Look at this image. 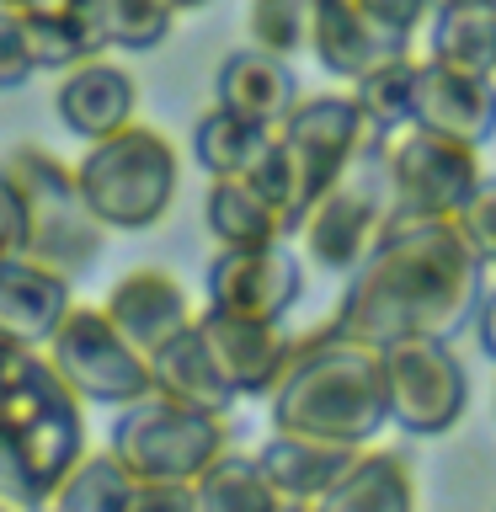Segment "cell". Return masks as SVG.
<instances>
[{"label":"cell","instance_id":"1","mask_svg":"<svg viewBox=\"0 0 496 512\" xmlns=\"http://www.w3.org/2000/svg\"><path fill=\"white\" fill-rule=\"evenodd\" d=\"M486 267L464 246L454 219H390L379 246L347 272L331 326L368 347L406 336H454L470 326Z\"/></svg>","mask_w":496,"mask_h":512},{"label":"cell","instance_id":"2","mask_svg":"<svg viewBox=\"0 0 496 512\" xmlns=\"http://www.w3.org/2000/svg\"><path fill=\"white\" fill-rule=\"evenodd\" d=\"M267 416H272V432H299V438L368 448L390 427L379 347L352 342L331 320L294 336L288 368L267 395Z\"/></svg>","mask_w":496,"mask_h":512},{"label":"cell","instance_id":"3","mask_svg":"<svg viewBox=\"0 0 496 512\" xmlns=\"http://www.w3.org/2000/svg\"><path fill=\"white\" fill-rule=\"evenodd\" d=\"M86 454V406L48 368L43 352L11 347L0 363V459L16 502H43L54 480Z\"/></svg>","mask_w":496,"mask_h":512},{"label":"cell","instance_id":"4","mask_svg":"<svg viewBox=\"0 0 496 512\" xmlns=\"http://www.w3.org/2000/svg\"><path fill=\"white\" fill-rule=\"evenodd\" d=\"M75 187L107 235L155 230L182 192V150L166 128L134 118L118 134L86 144V155L75 160Z\"/></svg>","mask_w":496,"mask_h":512},{"label":"cell","instance_id":"5","mask_svg":"<svg viewBox=\"0 0 496 512\" xmlns=\"http://www.w3.org/2000/svg\"><path fill=\"white\" fill-rule=\"evenodd\" d=\"M0 171L22 203V256L59 272L64 283H80L86 272L102 267L107 230L80 198L70 160H59L43 144H11Z\"/></svg>","mask_w":496,"mask_h":512},{"label":"cell","instance_id":"6","mask_svg":"<svg viewBox=\"0 0 496 512\" xmlns=\"http://www.w3.org/2000/svg\"><path fill=\"white\" fill-rule=\"evenodd\" d=\"M230 448V416L198 411L166 395H139L112 411L107 454L128 470V480H192Z\"/></svg>","mask_w":496,"mask_h":512},{"label":"cell","instance_id":"7","mask_svg":"<svg viewBox=\"0 0 496 512\" xmlns=\"http://www.w3.org/2000/svg\"><path fill=\"white\" fill-rule=\"evenodd\" d=\"M390 224V171H384V134H368L358 160L320 192L299 214L294 240L299 256H310L326 272H352L368 251L379 246Z\"/></svg>","mask_w":496,"mask_h":512},{"label":"cell","instance_id":"8","mask_svg":"<svg viewBox=\"0 0 496 512\" xmlns=\"http://www.w3.org/2000/svg\"><path fill=\"white\" fill-rule=\"evenodd\" d=\"M384 411L411 438H448L470 411V374L448 336H406L379 347Z\"/></svg>","mask_w":496,"mask_h":512},{"label":"cell","instance_id":"9","mask_svg":"<svg viewBox=\"0 0 496 512\" xmlns=\"http://www.w3.org/2000/svg\"><path fill=\"white\" fill-rule=\"evenodd\" d=\"M48 368L70 384L80 406H107L118 411L128 400L150 395V358L123 342V331L102 315V304H70L54 336L43 342Z\"/></svg>","mask_w":496,"mask_h":512},{"label":"cell","instance_id":"10","mask_svg":"<svg viewBox=\"0 0 496 512\" xmlns=\"http://www.w3.org/2000/svg\"><path fill=\"white\" fill-rule=\"evenodd\" d=\"M384 171H390V219H454L486 176L475 144L416 123L384 139Z\"/></svg>","mask_w":496,"mask_h":512},{"label":"cell","instance_id":"11","mask_svg":"<svg viewBox=\"0 0 496 512\" xmlns=\"http://www.w3.org/2000/svg\"><path fill=\"white\" fill-rule=\"evenodd\" d=\"M304 299V256L294 240L267 246H214L203 267V304L224 315L283 326Z\"/></svg>","mask_w":496,"mask_h":512},{"label":"cell","instance_id":"12","mask_svg":"<svg viewBox=\"0 0 496 512\" xmlns=\"http://www.w3.org/2000/svg\"><path fill=\"white\" fill-rule=\"evenodd\" d=\"M368 134H374V128H368V118L358 112V102H352V91H310V96L299 91V102L288 107V118L278 123V144L299 171L304 208L358 160Z\"/></svg>","mask_w":496,"mask_h":512},{"label":"cell","instance_id":"13","mask_svg":"<svg viewBox=\"0 0 496 512\" xmlns=\"http://www.w3.org/2000/svg\"><path fill=\"white\" fill-rule=\"evenodd\" d=\"M198 336L208 347V358L224 374V384L235 390V400H267L278 374L288 368L294 336L272 320H246V315H224V310H198Z\"/></svg>","mask_w":496,"mask_h":512},{"label":"cell","instance_id":"14","mask_svg":"<svg viewBox=\"0 0 496 512\" xmlns=\"http://www.w3.org/2000/svg\"><path fill=\"white\" fill-rule=\"evenodd\" d=\"M54 118L70 128L80 144L118 134L123 123L139 118V80L123 59L112 54H91L70 64L54 86Z\"/></svg>","mask_w":496,"mask_h":512},{"label":"cell","instance_id":"15","mask_svg":"<svg viewBox=\"0 0 496 512\" xmlns=\"http://www.w3.org/2000/svg\"><path fill=\"white\" fill-rule=\"evenodd\" d=\"M411 123L486 150V144L496 139V75L443 70V64H427L422 54H416Z\"/></svg>","mask_w":496,"mask_h":512},{"label":"cell","instance_id":"16","mask_svg":"<svg viewBox=\"0 0 496 512\" xmlns=\"http://www.w3.org/2000/svg\"><path fill=\"white\" fill-rule=\"evenodd\" d=\"M102 315L123 331V342H134L144 358H150L155 347H166L176 331H187L192 320H198V304H192V294L182 288L176 272L134 267V272H123V278L107 288Z\"/></svg>","mask_w":496,"mask_h":512},{"label":"cell","instance_id":"17","mask_svg":"<svg viewBox=\"0 0 496 512\" xmlns=\"http://www.w3.org/2000/svg\"><path fill=\"white\" fill-rule=\"evenodd\" d=\"M75 304V283H64L59 272H48L32 256H6L0 262V342L43 352L54 336L64 310Z\"/></svg>","mask_w":496,"mask_h":512},{"label":"cell","instance_id":"18","mask_svg":"<svg viewBox=\"0 0 496 512\" xmlns=\"http://www.w3.org/2000/svg\"><path fill=\"white\" fill-rule=\"evenodd\" d=\"M294 102H299L294 59L267 54V48H256V43H246V48H235V54L219 59V70H214V107L235 112V118H246V123L278 128Z\"/></svg>","mask_w":496,"mask_h":512},{"label":"cell","instance_id":"19","mask_svg":"<svg viewBox=\"0 0 496 512\" xmlns=\"http://www.w3.org/2000/svg\"><path fill=\"white\" fill-rule=\"evenodd\" d=\"M304 54H315V64L331 80L352 86V80L368 75L374 64L395 59V54H411V48L400 43V38H390L379 22H368L358 0H315L310 43H304Z\"/></svg>","mask_w":496,"mask_h":512},{"label":"cell","instance_id":"20","mask_svg":"<svg viewBox=\"0 0 496 512\" xmlns=\"http://www.w3.org/2000/svg\"><path fill=\"white\" fill-rule=\"evenodd\" d=\"M358 459V448L347 443H326V438H299V432H272L256 448L267 486L278 491V502L288 507H310L315 496H326L336 480L347 475V464Z\"/></svg>","mask_w":496,"mask_h":512},{"label":"cell","instance_id":"21","mask_svg":"<svg viewBox=\"0 0 496 512\" xmlns=\"http://www.w3.org/2000/svg\"><path fill=\"white\" fill-rule=\"evenodd\" d=\"M304 512H416V475L411 459L395 448H358L347 475Z\"/></svg>","mask_w":496,"mask_h":512},{"label":"cell","instance_id":"22","mask_svg":"<svg viewBox=\"0 0 496 512\" xmlns=\"http://www.w3.org/2000/svg\"><path fill=\"white\" fill-rule=\"evenodd\" d=\"M203 230L214 246H267V240H294L278 208L251 187V176H208L203 187Z\"/></svg>","mask_w":496,"mask_h":512},{"label":"cell","instance_id":"23","mask_svg":"<svg viewBox=\"0 0 496 512\" xmlns=\"http://www.w3.org/2000/svg\"><path fill=\"white\" fill-rule=\"evenodd\" d=\"M150 390L166 400H182V406H198V411H219V416H230L235 406V390L224 384L214 358H208L198 320L187 331H176L166 347L150 352Z\"/></svg>","mask_w":496,"mask_h":512},{"label":"cell","instance_id":"24","mask_svg":"<svg viewBox=\"0 0 496 512\" xmlns=\"http://www.w3.org/2000/svg\"><path fill=\"white\" fill-rule=\"evenodd\" d=\"M416 43H422L427 64L496 75V6H432Z\"/></svg>","mask_w":496,"mask_h":512},{"label":"cell","instance_id":"25","mask_svg":"<svg viewBox=\"0 0 496 512\" xmlns=\"http://www.w3.org/2000/svg\"><path fill=\"white\" fill-rule=\"evenodd\" d=\"M272 144V128L262 123H246L235 118V112H224L208 102L198 112V123H192V160H198L203 176H246L262 150Z\"/></svg>","mask_w":496,"mask_h":512},{"label":"cell","instance_id":"26","mask_svg":"<svg viewBox=\"0 0 496 512\" xmlns=\"http://www.w3.org/2000/svg\"><path fill=\"white\" fill-rule=\"evenodd\" d=\"M192 496H198V512H283L288 507L267 486L256 454H235V448H224L208 470L192 475Z\"/></svg>","mask_w":496,"mask_h":512},{"label":"cell","instance_id":"27","mask_svg":"<svg viewBox=\"0 0 496 512\" xmlns=\"http://www.w3.org/2000/svg\"><path fill=\"white\" fill-rule=\"evenodd\" d=\"M128 470L107 448H86L70 470L54 480V491L43 496L48 512H123L128 507Z\"/></svg>","mask_w":496,"mask_h":512},{"label":"cell","instance_id":"28","mask_svg":"<svg viewBox=\"0 0 496 512\" xmlns=\"http://www.w3.org/2000/svg\"><path fill=\"white\" fill-rule=\"evenodd\" d=\"M182 16L160 0H91V32L102 54H155Z\"/></svg>","mask_w":496,"mask_h":512},{"label":"cell","instance_id":"29","mask_svg":"<svg viewBox=\"0 0 496 512\" xmlns=\"http://www.w3.org/2000/svg\"><path fill=\"white\" fill-rule=\"evenodd\" d=\"M411 86H416V48L374 64V70L358 75L347 91H352V102H358V112L368 118V128L390 139L411 123Z\"/></svg>","mask_w":496,"mask_h":512},{"label":"cell","instance_id":"30","mask_svg":"<svg viewBox=\"0 0 496 512\" xmlns=\"http://www.w3.org/2000/svg\"><path fill=\"white\" fill-rule=\"evenodd\" d=\"M310 16L315 0H246V38L267 54L294 59L310 43Z\"/></svg>","mask_w":496,"mask_h":512},{"label":"cell","instance_id":"31","mask_svg":"<svg viewBox=\"0 0 496 512\" xmlns=\"http://www.w3.org/2000/svg\"><path fill=\"white\" fill-rule=\"evenodd\" d=\"M27 38H32V59H38V75H64L70 64L102 54L91 32V6L80 16H59V22H27Z\"/></svg>","mask_w":496,"mask_h":512},{"label":"cell","instance_id":"32","mask_svg":"<svg viewBox=\"0 0 496 512\" xmlns=\"http://www.w3.org/2000/svg\"><path fill=\"white\" fill-rule=\"evenodd\" d=\"M454 230L464 235V246L480 256V267L496 272V176H480L470 203L454 214Z\"/></svg>","mask_w":496,"mask_h":512},{"label":"cell","instance_id":"33","mask_svg":"<svg viewBox=\"0 0 496 512\" xmlns=\"http://www.w3.org/2000/svg\"><path fill=\"white\" fill-rule=\"evenodd\" d=\"M32 80H38V59H32L27 22L0 11V91H22Z\"/></svg>","mask_w":496,"mask_h":512},{"label":"cell","instance_id":"34","mask_svg":"<svg viewBox=\"0 0 496 512\" xmlns=\"http://www.w3.org/2000/svg\"><path fill=\"white\" fill-rule=\"evenodd\" d=\"M368 22H379L390 38H400L406 48H416V32H422L432 0H358Z\"/></svg>","mask_w":496,"mask_h":512},{"label":"cell","instance_id":"35","mask_svg":"<svg viewBox=\"0 0 496 512\" xmlns=\"http://www.w3.org/2000/svg\"><path fill=\"white\" fill-rule=\"evenodd\" d=\"M123 512H198L192 480H134Z\"/></svg>","mask_w":496,"mask_h":512},{"label":"cell","instance_id":"36","mask_svg":"<svg viewBox=\"0 0 496 512\" xmlns=\"http://www.w3.org/2000/svg\"><path fill=\"white\" fill-rule=\"evenodd\" d=\"M6 256H22V203H16V187L0 171V262Z\"/></svg>","mask_w":496,"mask_h":512},{"label":"cell","instance_id":"37","mask_svg":"<svg viewBox=\"0 0 496 512\" xmlns=\"http://www.w3.org/2000/svg\"><path fill=\"white\" fill-rule=\"evenodd\" d=\"M91 0H0V11L22 16V22H59V16H80Z\"/></svg>","mask_w":496,"mask_h":512},{"label":"cell","instance_id":"38","mask_svg":"<svg viewBox=\"0 0 496 512\" xmlns=\"http://www.w3.org/2000/svg\"><path fill=\"white\" fill-rule=\"evenodd\" d=\"M470 326H475V342H480V352H486V358L496 363V283H486V288H480Z\"/></svg>","mask_w":496,"mask_h":512},{"label":"cell","instance_id":"39","mask_svg":"<svg viewBox=\"0 0 496 512\" xmlns=\"http://www.w3.org/2000/svg\"><path fill=\"white\" fill-rule=\"evenodd\" d=\"M160 6H166V11H176V16H192V11H203L208 0H160Z\"/></svg>","mask_w":496,"mask_h":512},{"label":"cell","instance_id":"40","mask_svg":"<svg viewBox=\"0 0 496 512\" xmlns=\"http://www.w3.org/2000/svg\"><path fill=\"white\" fill-rule=\"evenodd\" d=\"M6 352H11V347L0 342V363H6ZM0 491H6V496H16V491H11V470H6V459H0Z\"/></svg>","mask_w":496,"mask_h":512},{"label":"cell","instance_id":"41","mask_svg":"<svg viewBox=\"0 0 496 512\" xmlns=\"http://www.w3.org/2000/svg\"><path fill=\"white\" fill-rule=\"evenodd\" d=\"M432 6H496V0H432Z\"/></svg>","mask_w":496,"mask_h":512},{"label":"cell","instance_id":"42","mask_svg":"<svg viewBox=\"0 0 496 512\" xmlns=\"http://www.w3.org/2000/svg\"><path fill=\"white\" fill-rule=\"evenodd\" d=\"M27 502H16V496H6V491H0V512H22Z\"/></svg>","mask_w":496,"mask_h":512},{"label":"cell","instance_id":"43","mask_svg":"<svg viewBox=\"0 0 496 512\" xmlns=\"http://www.w3.org/2000/svg\"><path fill=\"white\" fill-rule=\"evenodd\" d=\"M22 512H48V507H43V502H27V507H22Z\"/></svg>","mask_w":496,"mask_h":512},{"label":"cell","instance_id":"44","mask_svg":"<svg viewBox=\"0 0 496 512\" xmlns=\"http://www.w3.org/2000/svg\"><path fill=\"white\" fill-rule=\"evenodd\" d=\"M283 512H304V507H283Z\"/></svg>","mask_w":496,"mask_h":512}]
</instances>
